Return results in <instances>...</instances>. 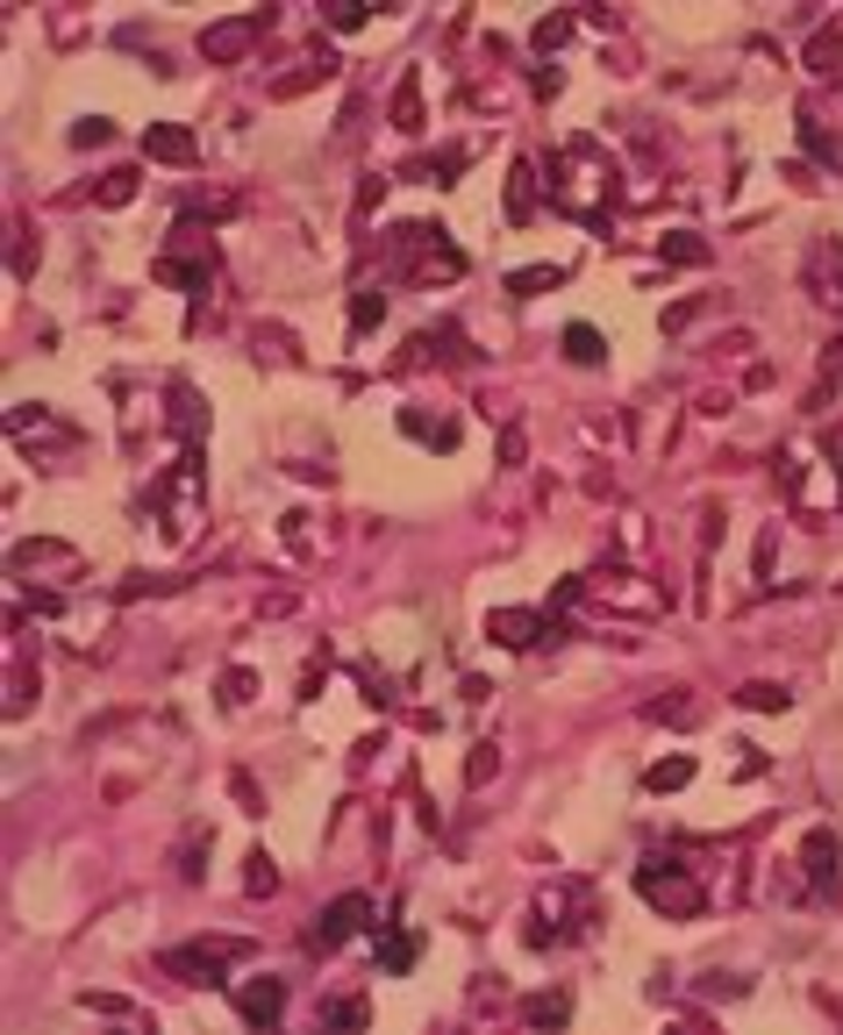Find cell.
Masks as SVG:
<instances>
[{
    "instance_id": "cell-20",
    "label": "cell",
    "mask_w": 843,
    "mask_h": 1035,
    "mask_svg": "<svg viewBox=\"0 0 843 1035\" xmlns=\"http://www.w3.org/2000/svg\"><path fill=\"white\" fill-rule=\"evenodd\" d=\"M522 1022L530 1028H565L572 1022V993H536L530 1007H522Z\"/></svg>"
},
{
    "instance_id": "cell-35",
    "label": "cell",
    "mask_w": 843,
    "mask_h": 1035,
    "mask_svg": "<svg viewBox=\"0 0 843 1035\" xmlns=\"http://www.w3.org/2000/svg\"><path fill=\"white\" fill-rule=\"evenodd\" d=\"M565 36H572V14H544V22L530 29V43H536V51H558Z\"/></svg>"
},
{
    "instance_id": "cell-15",
    "label": "cell",
    "mask_w": 843,
    "mask_h": 1035,
    "mask_svg": "<svg viewBox=\"0 0 843 1035\" xmlns=\"http://www.w3.org/2000/svg\"><path fill=\"white\" fill-rule=\"evenodd\" d=\"M508 222H536V164H515V172H508Z\"/></svg>"
},
{
    "instance_id": "cell-9",
    "label": "cell",
    "mask_w": 843,
    "mask_h": 1035,
    "mask_svg": "<svg viewBox=\"0 0 843 1035\" xmlns=\"http://www.w3.org/2000/svg\"><path fill=\"white\" fill-rule=\"evenodd\" d=\"M358 928H372V900H365V893H343V900H329L322 915H314L308 942H314V950H343Z\"/></svg>"
},
{
    "instance_id": "cell-18",
    "label": "cell",
    "mask_w": 843,
    "mask_h": 1035,
    "mask_svg": "<svg viewBox=\"0 0 843 1035\" xmlns=\"http://www.w3.org/2000/svg\"><path fill=\"white\" fill-rule=\"evenodd\" d=\"M394 129H422V72L408 65L394 86Z\"/></svg>"
},
{
    "instance_id": "cell-29",
    "label": "cell",
    "mask_w": 843,
    "mask_h": 1035,
    "mask_svg": "<svg viewBox=\"0 0 843 1035\" xmlns=\"http://www.w3.org/2000/svg\"><path fill=\"white\" fill-rule=\"evenodd\" d=\"M736 700H744V707H758V714H779L793 693H787V686H772V679H750V686L736 693Z\"/></svg>"
},
{
    "instance_id": "cell-34",
    "label": "cell",
    "mask_w": 843,
    "mask_h": 1035,
    "mask_svg": "<svg viewBox=\"0 0 843 1035\" xmlns=\"http://www.w3.org/2000/svg\"><path fill=\"white\" fill-rule=\"evenodd\" d=\"M372 22V0H329V29H365Z\"/></svg>"
},
{
    "instance_id": "cell-2",
    "label": "cell",
    "mask_w": 843,
    "mask_h": 1035,
    "mask_svg": "<svg viewBox=\"0 0 843 1035\" xmlns=\"http://www.w3.org/2000/svg\"><path fill=\"white\" fill-rule=\"evenodd\" d=\"M158 279L186 286V294H207V286H215V230H207L201 215H186L172 230V243L158 250Z\"/></svg>"
},
{
    "instance_id": "cell-1",
    "label": "cell",
    "mask_w": 843,
    "mask_h": 1035,
    "mask_svg": "<svg viewBox=\"0 0 843 1035\" xmlns=\"http://www.w3.org/2000/svg\"><path fill=\"white\" fill-rule=\"evenodd\" d=\"M551 201L558 215L586 222V230H608V201H615V158L594 143V136H572L565 150H551Z\"/></svg>"
},
{
    "instance_id": "cell-12",
    "label": "cell",
    "mask_w": 843,
    "mask_h": 1035,
    "mask_svg": "<svg viewBox=\"0 0 843 1035\" xmlns=\"http://www.w3.org/2000/svg\"><path fill=\"white\" fill-rule=\"evenodd\" d=\"M143 150H150L158 164H193V158H201L193 129H179V121H150V129H143Z\"/></svg>"
},
{
    "instance_id": "cell-13",
    "label": "cell",
    "mask_w": 843,
    "mask_h": 1035,
    "mask_svg": "<svg viewBox=\"0 0 843 1035\" xmlns=\"http://www.w3.org/2000/svg\"><path fill=\"white\" fill-rule=\"evenodd\" d=\"M164 401H172V429L186 436V444H201V429H207V407H201V393H193L186 378H172V386H164Z\"/></svg>"
},
{
    "instance_id": "cell-32",
    "label": "cell",
    "mask_w": 843,
    "mask_h": 1035,
    "mask_svg": "<svg viewBox=\"0 0 843 1035\" xmlns=\"http://www.w3.org/2000/svg\"><path fill=\"white\" fill-rule=\"evenodd\" d=\"M279 886V872H273V857H265V850H250V872H244V893L250 900H265V893Z\"/></svg>"
},
{
    "instance_id": "cell-5",
    "label": "cell",
    "mask_w": 843,
    "mask_h": 1035,
    "mask_svg": "<svg viewBox=\"0 0 843 1035\" xmlns=\"http://www.w3.org/2000/svg\"><path fill=\"white\" fill-rule=\"evenodd\" d=\"M158 500H172V543H186L201 529V444H186V458L158 479Z\"/></svg>"
},
{
    "instance_id": "cell-21",
    "label": "cell",
    "mask_w": 843,
    "mask_h": 1035,
    "mask_svg": "<svg viewBox=\"0 0 843 1035\" xmlns=\"http://www.w3.org/2000/svg\"><path fill=\"white\" fill-rule=\"evenodd\" d=\"M643 714H651V722H680V728H686V722H701V700L686 693V686H672L665 700H651Z\"/></svg>"
},
{
    "instance_id": "cell-36",
    "label": "cell",
    "mask_w": 843,
    "mask_h": 1035,
    "mask_svg": "<svg viewBox=\"0 0 843 1035\" xmlns=\"http://www.w3.org/2000/svg\"><path fill=\"white\" fill-rule=\"evenodd\" d=\"M386 186H394V179H380V172H365V179H358V207H351V215H358V222H365V215H372V207H380V193H386Z\"/></svg>"
},
{
    "instance_id": "cell-25",
    "label": "cell",
    "mask_w": 843,
    "mask_h": 1035,
    "mask_svg": "<svg viewBox=\"0 0 843 1035\" xmlns=\"http://www.w3.org/2000/svg\"><path fill=\"white\" fill-rule=\"evenodd\" d=\"M801 143H808V150H815V158H822V164H830V172H843V136H830V129H822V121H815V115H801Z\"/></svg>"
},
{
    "instance_id": "cell-8",
    "label": "cell",
    "mask_w": 843,
    "mask_h": 1035,
    "mask_svg": "<svg viewBox=\"0 0 843 1035\" xmlns=\"http://www.w3.org/2000/svg\"><path fill=\"white\" fill-rule=\"evenodd\" d=\"M265 29H273V8L236 14V22H215V29H201V57H215V65H244L250 43H258Z\"/></svg>"
},
{
    "instance_id": "cell-26",
    "label": "cell",
    "mask_w": 843,
    "mask_h": 1035,
    "mask_svg": "<svg viewBox=\"0 0 843 1035\" xmlns=\"http://www.w3.org/2000/svg\"><path fill=\"white\" fill-rule=\"evenodd\" d=\"M686 779H694V757H665V765L643 771V786H651V793H680Z\"/></svg>"
},
{
    "instance_id": "cell-17",
    "label": "cell",
    "mask_w": 843,
    "mask_h": 1035,
    "mask_svg": "<svg viewBox=\"0 0 843 1035\" xmlns=\"http://www.w3.org/2000/svg\"><path fill=\"white\" fill-rule=\"evenodd\" d=\"M501 286H508V294H522V300H530V294H551V286H565V265H522V271H508Z\"/></svg>"
},
{
    "instance_id": "cell-16",
    "label": "cell",
    "mask_w": 843,
    "mask_h": 1035,
    "mask_svg": "<svg viewBox=\"0 0 843 1035\" xmlns=\"http://www.w3.org/2000/svg\"><path fill=\"white\" fill-rule=\"evenodd\" d=\"M329 72H337V57H308L300 72H286V79H273V100H294V94H308V86H322Z\"/></svg>"
},
{
    "instance_id": "cell-30",
    "label": "cell",
    "mask_w": 843,
    "mask_h": 1035,
    "mask_svg": "<svg viewBox=\"0 0 843 1035\" xmlns=\"http://www.w3.org/2000/svg\"><path fill=\"white\" fill-rule=\"evenodd\" d=\"M836 378H843V343H830V350H822V378H815V393H808V407H830Z\"/></svg>"
},
{
    "instance_id": "cell-31",
    "label": "cell",
    "mask_w": 843,
    "mask_h": 1035,
    "mask_svg": "<svg viewBox=\"0 0 843 1035\" xmlns=\"http://www.w3.org/2000/svg\"><path fill=\"white\" fill-rule=\"evenodd\" d=\"M94 201H100V207H129V201H137V172H108V179L94 186Z\"/></svg>"
},
{
    "instance_id": "cell-39",
    "label": "cell",
    "mask_w": 843,
    "mask_h": 1035,
    "mask_svg": "<svg viewBox=\"0 0 843 1035\" xmlns=\"http://www.w3.org/2000/svg\"><path fill=\"white\" fill-rule=\"evenodd\" d=\"M830 465H836V493H843V444H830Z\"/></svg>"
},
{
    "instance_id": "cell-6",
    "label": "cell",
    "mask_w": 843,
    "mask_h": 1035,
    "mask_svg": "<svg viewBox=\"0 0 843 1035\" xmlns=\"http://www.w3.org/2000/svg\"><path fill=\"white\" fill-rule=\"evenodd\" d=\"M544 636H572L558 615H530V607H493L487 615V643L493 650H536Z\"/></svg>"
},
{
    "instance_id": "cell-28",
    "label": "cell",
    "mask_w": 843,
    "mask_h": 1035,
    "mask_svg": "<svg viewBox=\"0 0 843 1035\" xmlns=\"http://www.w3.org/2000/svg\"><path fill=\"white\" fill-rule=\"evenodd\" d=\"M372 1007L365 1000H322V1028H365Z\"/></svg>"
},
{
    "instance_id": "cell-33",
    "label": "cell",
    "mask_w": 843,
    "mask_h": 1035,
    "mask_svg": "<svg viewBox=\"0 0 843 1035\" xmlns=\"http://www.w3.org/2000/svg\"><path fill=\"white\" fill-rule=\"evenodd\" d=\"M386 300H394V294H358L351 300V329H380L386 322Z\"/></svg>"
},
{
    "instance_id": "cell-37",
    "label": "cell",
    "mask_w": 843,
    "mask_h": 1035,
    "mask_svg": "<svg viewBox=\"0 0 843 1035\" xmlns=\"http://www.w3.org/2000/svg\"><path fill=\"white\" fill-rule=\"evenodd\" d=\"M493 765H501V750H493V743H479V750L465 757V779H472V786H487V779H493Z\"/></svg>"
},
{
    "instance_id": "cell-11",
    "label": "cell",
    "mask_w": 843,
    "mask_h": 1035,
    "mask_svg": "<svg viewBox=\"0 0 843 1035\" xmlns=\"http://www.w3.org/2000/svg\"><path fill=\"white\" fill-rule=\"evenodd\" d=\"M236 1014H244L250 1028H273L279 1014H286V985H279V979H250V985H236Z\"/></svg>"
},
{
    "instance_id": "cell-24",
    "label": "cell",
    "mask_w": 843,
    "mask_h": 1035,
    "mask_svg": "<svg viewBox=\"0 0 843 1035\" xmlns=\"http://www.w3.org/2000/svg\"><path fill=\"white\" fill-rule=\"evenodd\" d=\"M415 950H422L415 936H401V928L380 921V964H386V971H415Z\"/></svg>"
},
{
    "instance_id": "cell-4",
    "label": "cell",
    "mask_w": 843,
    "mask_h": 1035,
    "mask_svg": "<svg viewBox=\"0 0 843 1035\" xmlns=\"http://www.w3.org/2000/svg\"><path fill=\"white\" fill-rule=\"evenodd\" d=\"M394 250L401 257H415L408 265V279H458L465 271V250L458 243H444V230H436V222H408V230H394Z\"/></svg>"
},
{
    "instance_id": "cell-38",
    "label": "cell",
    "mask_w": 843,
    "mask_h": 1035,
    "mask_svg": "<svg viewBox=\"0 0 843 1035\" xmlns=\"http://www.w3.org/2000/svg\"><path fill=\"white\" fill-rule=\"evenodd\" d=\"M108 136H115V121H79V129H72V143L86 150V143H108Z\"/></svg>"
},
{
    "instance_id": "cell-10",
    "label": "cell",
    "mask_w": 843,
    "mask_h": 1035,
    "mask_svg": "<svg viewBox=\"0 0 843 1035\" xmlns=\"http://www.w3.org/2000/svg\"><path fill=\"white\" fill-rule=\"evenodd\" d=\"M801 864H808V878H815V900H836V829H808V843H801Z\"/></svg>"
},
{
    "instance_id": "cell-7",
    "label": "cell",
    "mask_w": 843,
    "mask_h": 1035,
    "mask_svg": "<svg viewBox=\"0 0 843 1035\" xmlns=\"http://www.w3.org/2000/svg\"><path fill=\"white\" fill-rule=\"evenodd\" d=\"M637 893L658 907V915H701V878L665 872V864H637Z\"/></svg>"
},
{
    "instance_id": "cell-19",
    "label": "cell",
    "mask_w": 843,
    "mask_h": 1035,
    "mask_svg": "<svg viewBox=\"0 0 843 1035\" xmlns=\"http://www.w3.org/2000/svg\"><path fill=\"white\" fill-rule=\"evenodd\" d=\"M836 57H843V22H822L808 36V72H836Z\"/></svg>"
},
{
    "instance_id": "cell-22",
    "label": "cell",
    "mask_w": 843,
    "mask_h": 1035,
    "mask_svg": "<svg viewBox=\"0 0 843 1035\" xmlns=\"http://www.w3.org/2000/svg\"><path fill=\"white\" fill-rule=\"evenodd\" d=\"M658 257L665 265H707V243L694 230H672V236H658Z\"/></svg>"
},
{
    "instance_id": "cell-27",
    "label": "cell",
    "mask_w": 843,
    "mask_h": 1035,
    "mask_svg": "<svg viewBox=\"0 0 843 1035\" xmlns=\"http://www.w3.org/2000/svg\"><path fill=\"white\" fill-rule=\"evenodd\" d=\"M465 158H472V150H444V158H422V164H408V179H429V186H450V172H465Z\"/></svg>"
},
{
    "instance_id": "cell-14",
    "label": "cell",
    "mask_w": 843,
    "mask_h": 1035,
    "mask_svg": "<svg viewBox=\"0 0 843 1035\" xmlns=\"http://www.w3.org/2000/svg\"><path fill=\"white\" fill-rule=\"evenodd\" d=\"M401 429L415 436V444H429V450H458V422H436V415H422V407H401Z\"/></svg>"
},
{
    "instance_id": "cell-23",
    "label": "cell",
    "mask_w": 843,
    "mask_h": 1035,
    "mask_svg": "<svg viewBox=\"0 0 843 1035\" xmlns=\"http://www.w3.org/2000/svg\"><path fill=\"white\" fill-rule=\"evenodd\" d=\"M565 358H572V364H600V358H608L600 329H594V322H572V329H565Z\"/></svg>"
},
{
    "instance_id": "cell-3",
    "label": "cell",
    "mask_w": 843,
    "mask_h": 1035,
    "mask_svg": "<svg viewBox=\"0 0 843 1035\" xmlns=\"http://www.w3.org/2000/svg\"><path fill=\"white\" fill-rule=\"evenodd\" d=\"M244 957H250L244 936H193V942H179V950H164L158 964L172 971V979H186V985H222V971L244 964Z\"/></svg>"
}]
</instances>
